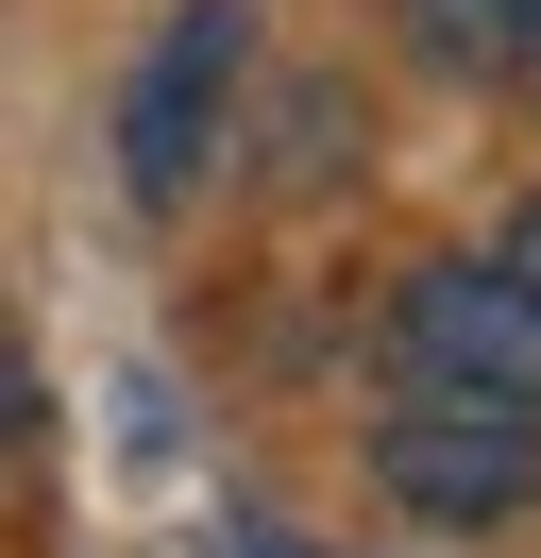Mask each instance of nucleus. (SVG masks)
<instances>
[{"instance_id":"nucleus-4","label":"nucleus","mask_w":541,"mask_h":558,"mask_svg":"<svg viewBox=\"0 0 541 558\" xmlns=\"http://www.w3.org/2000/svg\"><path fill=\"white\" fill-rule=\"evenodd\" d=\"M406 51L457 85H541V0H406Z\"/></svg>"},{"instance_id":"nucleus-1","label":"nucleus","mask_w":541,"mask_h":558,"mask_svg":"<svg viewBox=\"0 0 541 558\" xmlns=\"http://www.w3.org/2000/svg\"><path fill=\"white\" fill-rule=\"evenodd\" d=\"M237 69H254V17H237V0H187L169 35L135 51V85H119V186L135 204H203L220 119H237Z\"/></svg>"},{"instance_id":"nucleus-2","label":"nucleus","mask_w":541,"mask_h":558,"mask_svg":"<svg viewBox=\"0 0 541 558\" xmlns=\"http://www.w3.org/2000/svg\"><path fill=\"white\" fill-rule=\"evenodd\" d=\"M372 490L406 524H525L541 508V407H457V389H406L372 423Z\"/></svg>"},{"instance_id":"nucleus-5","label":"nucleus","mask_w":541,"mask_h":558,"mask_svg":"<svg viewBox=\"0 0 541 558\" xmlns=\"http://www.w3.org/2000/svg\"><path fill=\"white\" fill-rule=\"evenodd\" d=\"M491 271L525 288V322H541V186H525V204H507V238H491Z\"/></svg>"},{"instance_id":"nucleus-3","label":"nucleus","mask_w":541,"mask_h":558,"mask_svg":"<svg viewBox=\"0 0 541 558\" xmlns=\"http://www.w3.org/2000/svg\"><path fill=\"white\" fill-rule=\"evenodd\" d=\"M389 373L457 389V407H541V322L491 254H423V271H389Z\"/></svg>"},{"instance_id":"nucleus-6","label":"nucleus","mask_w":541,"mask_h":558,"mask_svg":"<svg viewBox=\"0 0 541 558\" xmlns=\"http://www.w3.org/2000/svg\"><path fill=\"white\" fill-rule=\"evenodd\" d=\"M237 558H304V542H237Z\"/></svg>"}]
</instances>
